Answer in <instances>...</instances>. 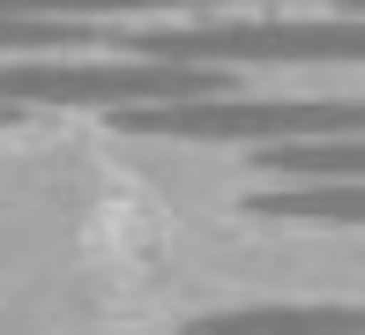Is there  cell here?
Instances as JSON below:
<instances>
[{
	"label": "cell",
	"mask_w": 365,
	"mask_h": 335,
	"mask_svg": "<svg viewBox=\"0 0 365 335\" xmlns=\"http://www.w3.org/2000/svg\"><path fill=\"white\" fill-rule=\"evenodd\" d=\"M97 30L90 23H53V15H0V53L30 60V53H75L90 45Z\"/></svg>",
	"instance_id": "52a82bcc"
},
{
	"label": "cell",
	"mask_w": 365,
	"mask_h": 335,
	"mask_svg": "<svg viewBox=\"0 0 365 335\" xmlns=\"http://www.w3.org/2000/svg\"><path fill=\"white\" fill-rule=\"evenodd\" d=\"M239 75L217 67H179V60H68V53H30L0 60V112L23 105H105V112H142V105H194V97H231Z\"/></svg>",
	"instance_id": "7a4b0ae2"
},
{
	"label": "cell",
	"mask_w": 365,
	"mask_h": 335,
	"mask_svg": "<svg viewBox=\"0 0 365 335\" xmlns=\"http://www.w3.org/2000/svg\"><path fill=\"white\" fill-rule=\"evenodd\" d=\"M254 216H276V224H358L365 216V179H336V187H284V194H246Z\"/></svg>",
	"instance_id": "8992f818"
},
{
	"label": "cell",
	"mask_w": 365,
	"mask_h": 335,
	"mask_svg": "<svg viewBox=\"0 0 365 335\" xmlns=\"http://www.w3.org/2000/svg\"><path fill=\"white\" fill-rule=\"evenodd\" d=\"M261 172L291 179V187H336V179H365V134H313V142H269L254 149Z\"/></svg>",
	"instance_id": "5b68a950"
},
{
	"label": "cell",
	"mask_w": 365,
	"mask_h": 335,
	"mask_svg": "<svg viewBox=\"0 0 365 335\" xmlns=\"http://www.w3.org/2000/svg\"><path fill=\"white\" fill-rule=\"evenodd\" d=\"M135 60H179V67H291V60H328V67H358L365 53V23L343 15H187L127 38Z\"/></svg>",
	"instance_id": "6da1fadb"
},
{
	"label": "cell",
	"mask_w": 365,
	"mask_h": 335,
	"mask_svg": "<svg viewBox=\"0 0 365 335\" xmlns=\"http://www.w3.org/2000/svg\"><path fill=\"white\" fill-rule=\"evenodd\" d=\"M0 120H15V112H0Z\"/></svg>",
	"instance_id": "ba28073f"
},
{
	"label": "cell",
	"mask_w": 365,
	"mask_h": 335,
	"mask_svg": "<svg viewBox=\"0 0 365 335\" xmlns=\"http://www.w3.org/2000/svg\"><path fill=\"white\" fill-rule=\"evenodd\" d=\"M120 134H157V142H313V134H365V97H194V105H142L112 112Z\"/></svg>",
	"instance_id": "3957f363"
},
{
	"label": "cell",
	"mask_w": 365,
	"mask_h": 335,
	"mask_svg": "<svg viewBox=\"0 0 365 335\" xmlns=\"http://www.w3.org/2000/svg\"><path fill=\"white\" fill-rule=\"evenodd\" d=\"M179 335H365V313L351 298H336V306H224V313H194Z\"/></svg>",
	"instance_id": "277c9868"
}]
</instances>
